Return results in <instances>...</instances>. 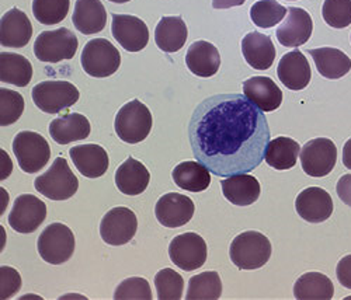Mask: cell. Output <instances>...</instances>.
<instances>
[{"mask_svg": "<svg viewBox=\"0 0 351 300\" xmlns=\"http://www.w3.org/2000/svg\"><path fill=\"white\" fill-rule=\"evenodd\" d=\"M189 37V29L182 17H162L155 29V41L159 49L167 53L180 51Z\"/></svg>", "mask_w": 351, "mask_h": 300, "instance_id": "f1b7e54d", "label": "cell"}, {"mask_svg": "<svg viewBox=\"0 0 351 300\" xmlns=\"http://www.w3.org/2000/svg\"><path fill=\"white\" fill-rule=\"evenodd\" d=\"M223 197L233 205L249 206L254 203L261 192L257 178L250 174H235L221 182Z\"/></svg>", "mask_w": 351, "mask_h": 300, "instance_id": "d4e9b609", "label": "cell"}, {"mask_svg": "<svg viewBox=\"0 0 351 300\" xmlns=\"http://www.w3.org/2000/svg\"><path fill=\"white\" fill-rule=\"evenodd\" d=\"M24 112V99L20 93L9 88H0V125L14 124Z\"/></svg>", "mask_w": 351, "mask_h": 300, "instance_id": "74e56055", "label": "cell"}, {"mask_svg": "<svg viewBox=\"0 0 351 300\" xmlns=\"http://www.w3.org/2000/svg\"><path fill=\"white\" fill-rule=\"evenodd\" d=\"M186 65L198 77H211L221 66L219 51L208 41H195L186 53Z\"/></svg>", "mask_w": 351, "mask_h": 300, "instance_id": "603a6c76", "label": "cell"}, {"mask_svg": "<svg viewBox=\"0 0 351 300\" xmlns=\"http://www.w3.org/2000/svg\"><path fill=\"white\" fill-rule=\"evenodd\" d=\"M21 277L12 266L3 265L0 268V297L10 299L20 290Z\"/></svg>", "mask_w": 351, "mask_h": 300, "instance_id": "60d3db41", "label": "cell"}, {"mask_svg": "<svg viewBox=\"0 0 351 300\" xmlns=\"http://www.w3.org/2000/svg\"><path fill=\"white\" fill-rule=\"evenodd\" d=\"M246 0H213L214 9H230L245 5Z\"/></svg>", "mask_w": 351, "mask_h": 300, "instance_id": "ee69618b", "label": "cell"}, {"mask_svg": "<svg viewBox=\"0 0 351 300\" xmlns=\"http://www.w3.org/2000/svg\"><path fill=\"white\" fill-rule=\"evenodd\" d=\"M302 170L311 177H325L336 166L337 147L328 138H316L305 143L301 150Z\"/></svg>", "mask_w": 351, "mask_h": 300, "instance_id": "7c38bea8", "label": "cell"}, {"mask_svg": "<svg viewBox=\"0 0 351 300\" xmlns=\"http://www.w3.org/2000/svg\"><path fill=\"white\" fill-rule=\"evenodd\" d=\"M333 295V282L320 273H306L294 285V296L298 300H329Z\"/></svg>", "mask_w": 351, "mask_h": 300, "instance_id": "d6a6232c", "label": "cell"}, {"mask_svg": "<svg viewBox=\"0 0 351 300\" xmlns=\"http://www.w3.org/2000/svg\"><path fill=\"white\" fill-rule=\"evenodd\" d=\"M322 16L333 28H346L351 24V0H325Z\"/></svg>", "mask_w": 351, "mask_h": 300, "instance_id": "f35d334b", "label": "cell"}, {"mask_svg": "<svg viewBox=\"0 0 351 300\" xmlns=\"http://www.w3.org/2000/svg\"><path fill=\"white\" fill-rule=\"evenodd\" d=\"M313 32L311 14L301 8H288V17L277 28L278 42L287 48H297L306 44Z\"/></svg>", "mask_w": 351, "mask_h": 300, "instance_id": "2e32d148", "label": "cell"}, {"mask_svg": "<svg viewBox=\"0 0 351 300\" xmlns=\"http://www.w3.org/2000/svg\"><path fill=\"white\" fill-rule=\"evenodd\" d=\"M73 25L79 33L92 36L103 32L107 23V12L100 0H76Z\"/></svg>", "mask_w": 351, "mask_h": 300, "instance_id": "cb8c5ba5", "label": "cell"}, {"mask_svg": "<svg viewBox=\"0 0 351 300\" xmlns=\"http://www.w3.org/2000/svg\"><path fill=\"white\" fill-rule=\"evenodd\" d=\"M149 170L134 158H128L115 171V186L125 195H139L148 188Z\"/></svg>", "mask_w": 351, "mask_h": 300, "instance_id": "4316f807", "label": "cell"}, {"mask_svg": "<svg viewBox=\"0 0 351 300\" xmlns=\"http://www.w3.org/2000/svg\"><path fill=\"white\" fill-rule=\"evenodd\" d=\"M138 219L131 209L117 206L108 211L100 223V236L110 246L119 247L130 243L136 234Z\"/></svg>", "mask_w": 351, "mask_h": 300, "instance_id": "8fae6325", "label": "cell"}, {"mask_svg": "<svg viewBox=\"0 0 351 300\" xmlns=\"http://www.w3.org/2000/svg\"><path fill=\"white\" fill-rule=\"evenodd\" d=\"M32 97L43 112L58 114L75 105L80 93L77 87L69 82L47 80L33 87Z\"/></svg>", "mask_w": 351, "mask_h": 300, "instance_id": "8992f818", "label": "cell"}, {"mask_svg": "<svg viewBox=\"0 0 351 300\" xmlns=\"http://www.w3.org/2000/svg\"><path fill=\"white\" fill-rule=\"evenodd\" d=\"M71 0H33V14L38 23L53 25L65 20Z\"/></svg>", "mask_w": 351, "mask_h": 300, "instance_id": "d590c367", "label": "cell"}, {"mask_svg": "<svg viewBox=\"0 0 351 300\" xmlns=\"http://www.w3.org/2000/svg\"><path fill=\"white\" fill-rule=\"evenodd\" d=\"M222 295V281L217 271L202 273L189 282L187 300H217Z\"/></svg>", "mask_w": 351, "mask_h": 300, "instance_id": "836d02e7", "label": "cell"}, {"mask_svg": "<svg viewBox=\"0 0 351 300\" xmlns=\"http://www.w3.org/2000/svg\"><path fill=\"white\" fill-rule=\"evenodd\" d=\"M47 218V205L36 195L23 194L16 198L9 225L13 230L28 234L36 232Z\"/></svg>", "mask_w": 351, "mask_h": 300, "instance_id": "4fadbf2b", "label": "cell"}, {"mask_svg": "<svg viewBox=\"0 0 351 300\" xmlns=\"http://www.w3.org/2000/svg\"><path fill=\"white\" fill-rule=\"evenodd\" d=\"M189 138L197 162L218 177H230L250 173L265 160L270 127L245 95H217L195 107Z\"/></svg>", "mask_w": 351, "mask_h": 300, "instance_id": "6da1fadb", "label": "cell"}, {"mask_svg": "<svg viewBox=\"0 0 351 300\" xmlns=\"http://www.w3.org/2000/svg\"><path fill=\"white\" fill-rule=\"evenodd\" d=\"M111 33L125 51L139 52L149 42V28L131 14H112Z\"/></svg>", "mask_w": 351, "mask_h": 300, "instance_id": "5bb4252c", "label": "cell"}, {"mask_svg": "<svg viewBox=\"0 0 351 300\" xmlns=\"http://www.w3.org/2000/svg\"><path fill=\"white\" fill-rule=\"evenodd\" d=\"M288 2H292V0H288Z\"/></svg>", "mask_w": 351, "mask_h": 300, "instance_id": "7dc6e473", "label": "cell"}, {"mask_svg": "<svg viewBox=\"0 0 351 300\" xmlns=\"http://www.w3.org/2000/svg\"><path fill=\"white\" fill-rule=\"evenodd\" d=\"M33 79V65L28 59L19 53H0V80L2 83L25 87Z\"/></svg>", "mask_w": 351, "mask_h": 300, "instance_id": "4dcf8cb0", "label": "cell"}, {"mask_svg": "<svg viewBox=\"0 0 351 300\" xmlns=\"http://www.w3.org/2000/svg\"><path fill=\"white\" fill-rule=\"evenodd\" d=\"M336 277L341 286L351 290V254L343 257L336 268Z\"/></svg>", "mask_w": 351, "mask_h": 300, "instance_id": "b9f144b4", "label": "cell"}, {"mask_svg": "<svg viewBox=\"0 0 351 300\" xmlns=\"http://www.w3.org/2000/svg\"><path fill=\"white\" fill-rule=\"evenodd\" d=\"M288 13V9L280 5L277 0H258L250 9L252 21L260 28H271L281 23Z\"/></svg>", "mask_w": 351, "mask_h": 300, "instance_id": "e575fe53", "label": "cell"}, {"mask_svg": "<svg viewBox=\"0 0 351 300\" xmlns=\"http://www.w3.org/2000/svg\"><path fill=\"white\" fill-rule=\"evenodd\" d=\"M271 251V243L265 234L256 230H247L233 238L229 255L232 262L239 269L253 271L269 262Z\"/></svg>", "mask_w": 351, "mask_h": 300, "instance_id": "7a4b0ae2", "label": "cell"}, {"mask_svg": "<svg viewBox=\"0 0 351 300\" xmlns=\"http://www.w3.org/2000/svg\"><path fill=\"white\" fill-rule=\"evenodd\" d=\"M90 123L84 115L72 112L53 119L49 124L51 138L60 145L83 140L90 135Z\"/></svg>", "mask_w": 351, "mask_h": 300, "instance_id": "484cf974", "label": "cell"}, {"mask_svg": "<svg viewBox=\"0 0 351 300\" xmlns=\"http://www.w3.org/2000/svg\"><path fill=\"white\" fill-rule=\"evenodd\" d=\"M13 152L20 168L34 174L44 168L51 159V147L44 136L33 131H21L13 140Z\"/></svg>", "mask_w": 351, "mask_h": 300, "instance_id": "52a82bcc", "label": "cell"}, {"mask_svg": "<svg viewBox=\"0 0 351 300\" xmlns=\"http://www.w3.org/2000/svg\"><path fill=\"white\" fill-rule=\"evenodd\" d=\"M152 297L149 282L139 277L124 279L114 292L115 300H152Z\"/></svg>", "mask_w": 351, "mask_h": 300, "instance_id": "ab89813d", "label": "cell"}, {"mask_svg": "<svg viewBox=\"0 0 351 300\" xmlns=\"http://www.w3.org/2000/svg\"><path fill=\"white\" fill-rule=\"evenodd\" d=\"M301 145L287 136H278L270 140L265 160L276 170H289L297 164L300 158Z\"/></svg>", "mask_w": 351, "mask_h": 300, "instance_id": "1f68e13d", "label": "cell"}, {"mask_svg": "<svg viewBox=\"0 0 351 300\" xmlns=\"http://www.w3.org/2000/svg\"><path fill=\"white\" fill-rule=\"evenodd\" d=\"M343 164L351 170V138L344 143L343 147Z\"/></svg>", "mask_w": 351, "mask_h": 300, "instance_id": "f6af8a7d", "label": "cell"}, {"mask_svg": "<svg viewBox=\"0 0 351 300\" xmlns=\"http://www.w3.org/2000/svg\"><path fill=\"white\" fill-rule=\"evenodd\" d=\"M308 52L315 61L317 72L325 79H341L351 71V59L337 48L324 47Z\"/></svg>", "mask_w": 351, "mask_h": 300, "instance_id": "83f0119b", "label": "cell"}, {"mask_svg": "<svg viewBox=\"0 0 351 300\" xmlns=\"http://www.w3.org/2000/svg\"><path fill=\"white\" fill-rule=\"evenodd\" d=\"M69 155L79 173L87 178H99L108 170V155L104 147L99 145L73 146L69 150Z\"/></svg>", "mask_w": 351, "mask_h": 300, "instance_id": "44dd1931", "label": "cell"}, {"mask_svg": "<svg viewBox=\"0 0 351 300\" xmlns=\"http://www.w3.org/2000/svg\"><path fill=\"white\" fill-rule=\"evenodd\" d=\"M155 286L159 300H180L183 297V277L171 268H165L155 277Z\"/></svg>", "mask_w": 351, "mask_h": 300, "instance_id": "8d00e7d4", "label": "cell"}, {"mask_svg": "<svg viewBox=\"0 0 351 300\" xmlns=\"http://www.w3.org/2000/svg\"><path fill=\"white\" fill-rule=\"evenodd\" d=\"M77 37L71 29L62 27L43 32L34 42V53L38 61L58 64L72 59L77 51Z\"/></svg>", "mask_w": 351, "mask_h": 300, "instance_id": "ba28073f", "label": "cell"}, {"mask_svg": "<svg viewBox=\"0 0 351 300\" xmlns=\"http://www.w3.org/2000/svg\"><path fill=\"white\" fill-rule=\"evenodd\" d=\"M211 171L199 162H183L174 167L173 182L179 188L190 192H202L211 184Z\"/></svg>", "mask_w": 351, "mask_h": 300, "instance_id": "f546056e", "label": "cell"}, {"mask_svg": "<svg viewBox=\"0 0 351 300\" xmlns=\"http://www.w3.org/2000/svg\"><path fill=\"white\" fill-rule=\"evenodd\" d=\"M37 249L45 262L52 265L64 264L75 253L73 232L64 223H51L40 234Z\"/></svg>", "mask_w": 351, "mask_h": 300, "instance_id": "9c48e42d", "label": "cell"}, {"mask_svg": "<svg viewBox=\"0 0 351 300\" xmlns=\"http://www.w3.org/2000/svg\"><path fill=\"white\" fill-rule=\"evenodd\" d=\"M80 64L83 71L92 77H108L119 71L121 55L108 40L95 38L84 45Z\"/></svg>", "mask_w": 351, "mask_h": 300, "instance_id": "5b68a950", "label": "cell"}, {"mask_svg": "<svg viewBox=\"0 0 351 300\" xmlns=\"http://www.w3.org/2000/svg\"><path fill=\"white\" fill-rule=\"evenodd\" d=\"M171 262L190 273L201 268L207 261V243L199 234L187 232L176 236L169 246Z\"/></svg>", "mask_w": 351, "mask_h": 300, "instance_id": "30bf717a", "label": "cell"}, {"mask_svg": "<svg viewBox=\"0 0 351 300\" xmlns=\"http://www.w3.org/2000/svg\"><path fill=\"white\" fill-rule=\"evenodd\" d=\"M245 96L263 112H273L282 103V90L266 76H254L243 82Z\"/></svg>", "mask_w": 351, "mask_h": 300, "instance_id": "ffe728a7", "label": "cell"}, {"mask_svg": "<svg viewBox=\"0 0 351 300\" xmlns=\"http://www.w3.org/2000/svg\"><path fill=\"white\" fill-rule=\"evenodd\" d=\"M242 53L250 68L267 71L274 64L277 51L269 36L253 32L242 40Z\"/></svg>", "mask_w": 351, "mask_h": 300, "instance_id": "7402d4cb", "label": "cell"}, {"mask_svg": "<svg viewBox=\"0 0 351 300\" xmlns=\"http://www.w3.org/2000/svg\"><path fill=\"white\" fill-rule=\"evenodd\" d=\"M277 76L287 88L294 92L304 90L312 79V71L306 56L298 49L285 53L278 64Z\"/></svg>", "mask_w": 351, "mask_h": 300, "instance_id": "ac0fdd59", "label": "cell"}, {"mask_svg": "<svg viewBox=\"0 0 351 300\" xmlns=\"http://www.w3.org/2000/svg\"><path fill=\"white\" fill-rule=\"evenodd\" d=\"M110 2H114V3H127V2H130V0H110Z\"/></svg>", "mask_w": 351, "mask_h": 300, "instance_id": "bcb514c9", "label": "cell"}, {"mask_svg": "<svg viewBox=\"0 0 351 300\" xmlns=\"http://www.w3.org/2000/svg\"><path fill=\"white\" fill-rule=\"evenodd\" d=\"M34 187L52 201H66L76 194L79 179L64 158H56L48 171L36 178Z\"/></svg>", "mask_w": 351, "mask_h": 300, "instance_id": "277c9868", "label": "cell"}, {"mask_svg": "<svg viewBox=\"0 0 351 300\" xmlns=\"http://www.w3.org/2000/svg\"><path fill=\"white\" fill-rule=\"evenodd\" d=\"M336 192L339 198L351 208V174L343 175L336 186Z\"/></svg>", "mask_w": 351, "mask_h": 300, "instance_id": "7bdbcfd3", "label": "cell"}, {"mask_svg": "<svg viewBox=\"0 0 351 300\" xmlns=\"http://www.w3.org/2000/svg\"><path fill=\"white\" fill-rule=\"evenodd\" d=\"M298 215L309 223H322L333 214V199L328 191L319 187H309L300 192L295 199Z\"/></svg>", "mask_w": 351, "mask_h": 300, "instance_id": "e0dca14e", "label": "cell"}, {"mask_svg": "<svg viewBox=\"0 0 351 300\" xmlns=\"http://www.w3.org/2000/svg\"><path fill=\"white\" fill-rule=\"evenodd\" d=\"M115 134L127 143H139L148 138L152 129V114L139 100L124 104L115 115Z\"/></svg>", "mask_w": 351, "mask_h": 300, "instance_id": "3957f363", "label": "cell"}, {"mask_svg": "<svg viewBox=\"0 0 351 300\" xmlns=\"http://www.w3.org/2000/svg\"><path fill=\"white\" fill-rule=\"evenodd\" d=\"M350 38H351V36H350Z\"/></svg>", "mask_w": 351, "mask_h": 300, "instance_id": "c3c4849f", "label": "cell"}, {"mask_svg": "<svg viewBox=\"0 0 351 300\" xmlns=\"http://www.w3.org/2000/svg\"><path fill=\"white\" fill-rule=\"evenodd\" d=\"M33 25L20 9L6 12L0 20V44L8 48H23L30 42Z\"/></svg>", "mask_w": 351, "mask_h": 300, "instance_id": "d6986e66", "label": "cell"}, {"mask_svg": "<svg viewBox=\"0 0 351 300\" xmlns=\"http://www.w3.org/2000/svg\"><path fill=\"white\" fill-rule=\"evenodd\" d=\"M195 212L194 202L178 192H169L159 198L155 206V215L158 222L170 229L182 227L187 225Z\"/></svg>", "mask_w": 351, "mask_h": 300, "instance_id": "9a60e30c", "label": "cell"}]
</instances>
